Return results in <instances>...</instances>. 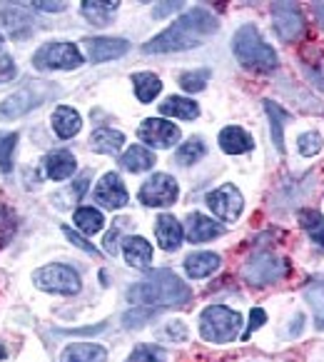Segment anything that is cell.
<instances>
[{
    "label": "cell",
    "mask_w": 324,
    "mask_h": 362,
    "mask_svg": "<svg viewBox=\"0 0 324 362\" xmlns=\"http://www.w3.org/2000/svg\"><path fill=\"white\" fill-rule=\"evenodd\" d=\"M85 50L92 63H107L123 58L130 50V43L120 37H85Z\"/></svg>",
    "instance_id": "4fadbf2b"
},
{
    "label": "cell",
    "mask_w": 324,
    "mask_h": 362,
    "mask_svg": "<svg viewBox=\"0 0 324 362\" xmlns=\"http://www.w3.org/2000/svg\"><path fill=\"white\" fill-rule=\"evenodd\" d=\"M167 335H172L175 340H185L187 330H185V325H182V322H172V325L167 327Z\"/></svg>",
    "instance_id": "7bdbcfd3"
},
{
    "label": "cell",
    "mask_w": 324,
    "mask_h": 362,
    "mask_svg": "<svg viewBox=\"0 0 324 362\" xmlns=\"http://www.w3.org/2000/svg\"><path fill=\"white\" fill-rule=\"evenodd\" d=\"M180 128L172 123H167V120H160V117H148V120H143V125H140L138 130V138L143 140V143H150L152 148H172V145L180 140Z\"/></svg>",
    "instance_id": "7c38bea8"
},
{
    "label": "cell",
    "mask_w": 324,
    "mask_h": 362,
    "mask_svg": "<svg viewBox=\"0 0 324 362\" xmlns=\"http://www.w3.org/2000/svg\"><path fill=\"white\" fill-rule=\"evenodd\" d=\"M220 267V257L215 252H195L185 260V270L190 277H208Z\"/></svg>",
    "instance_id": "d4e9b609"
},
{
    "label": "cell",
    "mask_w": 324,
    "mask_h": 362,
    "mask_svg": "<svg viewBox=\"0 0 324 362\" xmlns=\"http://www.w3.org/2000/svg\"><path fill=\"white\" fill-rule=\"evenodd\" d=\"M123 252H125V260L130 262L133 267H148L152 262V247L145 238H128L123 245Z\"/></svg>",
    "instance_id": "603a6c76"
},
{
    "label": "cell",
    "mask_w": 324,
    "mask_h": 362,
    "mask_svg": "<svg viewBox=\"0 0 324 362\" xmlns=\"http://www.w3.org/2000/svg\"><path fill=\"white\" fill-rule=\"evenodd\" d=\"M220 148L229 155H239V153H250V150L255 148V143H252L250 133H245V130L237 128V125H229V128H224L222 133H220Z\"/></svg>",
    "instance_id": "ac0fdd59"
},
{
    "label": "cell",
    "mask_w": 324,
    "mask_h": 362,
    "mask_svg": "<svg viewBox=\"0 0 324 362\" xmlns=\"http://www.w3.org/2000/svg\"><path fill=\"white\" fill-rule=\"evenodd\" d=\"M18 145V133H0V170L11 173L13 170V153Z\"/></svg>",
    "instance_id": "d6a6232c"
},
{
    "label": "cell",
    "mask_w": 324,
    "mask_h": 362,
    "mask_svg": "<svg viewBox=\"0 0 324 362\" xmlns=\"http://www.w3.org/2000/svg\"><path fill=\"white\" fill-rule=\"evenodd\" d=\"M16 78V63H13L8 55L0 58V83H8V80Z\"/></svg>",
    "instance_id": "ab89813d"
},
{
    "label": "cell",
    "mask_w": 324,
    "mask_h": 362,
    "mask_svg": "<svg viewBox=\"0 0 324 362\" xmlns=\"http://www.w3.org/2000/svg\"><path fill=\"white\" fill-rule=\"evenodd\" d=\"M0 45H3V35H0Z\"/></svg>",
    "instance_id": "7dc6e473"
},
{
    "label": "cell",
    "mask_w": 324,
    "mask_h": 362,
    "mask_svg": "<svg viewBox=\"0 0 324 362\" xmlns=\"http://www.w3.org/2000/svg\"><path fill=\"white\" fill-rule=\"evenodd\" d=\"M150 317H155V310H133V313H128L123 317V325L133 330V327L145 325V320H150Z\"/></svg>",
    "instance_id": "f35d334b"
},
{
    "label": "cell",
    "mask_w": 324,
    "mask_h": 362,
    "mask_svg": "<svg viewBox=\"0 0 324 362\" xmlns=\"http://www.w3.org/2000/svg\"><path fill=\"white\" fill-rule=\"evenodd\" d=\"M133 86H135V95L143 103H152L155 98L162 90V80L155 73H135L133 75Z\"/></svg>",
    "instance_id": "4316f807"
},
{
    "label": "cell",
    "mask_w": 324,
    "mask_h": 362,
    "mask_svg": "<svg viewBox=\"0 0 324 362\" xmlns=\"http://www.w3.org/2000/svg\"><path fill=\"white\" fill-rule=\"evenodd\" d=\"M307 300L312 305L314 315H317V327L324 330V283H317L307 290Z\"/></svg>",
    "instance_id": "e575fe53"
},
{
    "label": "cell",
    "mask_w": 324,
    "mask_h": 362,
    "mask_svg": "<svg viewBox=\"0 0 324 362\" xmlns=\"http://www.w3.org/2000/svg\"><path fill=\"white\" fill-rule=\"evenodd\" d=\"M299 223L302 228L309 233V238L317 243L319 247H324V218L317 213V210H302L299 213Z\"/></svg>",
    "instance_id": "f546056e"
},
{
    "label": "cell",
    "mask_w": 324,
    "mask_h": 362,
    "mask_svg": "<svg viewBox=\"0 0 324 362\" xmlns=\"http://www.w3.org/2000/svg\"><path fill=\"white\" fill-rule=\"evenodd\" d=\"M208 205L217 218L227 220V223H234V220L239 218V213H242L245 200H242V195H239V190L234 185H222L210 192Z\"/></svg>",
    "instance_id": "8fae6325"
},
{
    "label": "cell",
    "mask_w": 324,
    "mask_h": 362,
    "mask_svg": "<svg viewBox=\"0 0 324 362\" xmlns=\"http://www.w3.org/2000/svg\"><path fill=\"white\" fill-rule=\"evenodd\" d=\"M205 153H208L205 143L192 138V140H187V143H182V148L177 150V163H180V165H195Z\"/></svg>",
    "instance_id": "1f68e13d"
},
{
    "label": "cell",
    "mask_w": 324,
    "mask_h": 362,
    "mask_svg": "<svg viewBox=\"0 0 324 362\" xmlns=\"http://www.w3.org/2000/svg\"><path fill=\"white\" fill-rule=\"evenodd\" d=\"M284 275H287V262L267 250L252 255L245 265V277L250 285H270L282 280Z\"/></svg>",
    "instance_id": "8992f818"
},
{
    "label": "cell",
    "mask_w": 324,
    "mask_h": 362,
    "mask_svg": "<svg viewBox=\"0 0 324 362\" xmlns=\"http://www.w3.org/2000/svg\"><path fill=\"white\" fill-rule=\"evenodd\" d=\"M123 168L130 173H143V170H150V168L155 165V155L150 153L148 148H143V145H133V148L128 150V153L123 155Z\"/></svg>",
    "instance_id": "83f0119b"
},
{
    "label": "cell",
    "mask_w": 324,
    "mask_h": 362,
    "mask_svg": "<svg viewBox=\"0 0 324 362\" xmlns=\"http://www.w3.org/2000/svg\"><path fill=\"white\" fill-rule=\"evenodd\" d=\"M319 150H322V135H317V133H304L302 138H299V153H302V155L312 158V155H317Z\"/></svg>",
    "instance_id": "8d00e7d4"
},
{
    "label": "cell",
    "mask_w": 324,
    "mask_h": 362,
    "mask_svg": "<svg viewBox=\"0 0 324 362\" xmlns=\"http://www.w3.org/2000/svg\"><path fill=\"white\" fill-rule=\"evenodd\" d=\"M167 355L157 345H138L125 362H165Z\"/></svg>",
    "instance_id": "836d02e7"
},
{
    "label": "cell",
    "mask_w": 324,
    "mask_h": 362,
    "mask_svg": "<svg viewBox=\"0 0 324 362\" xmlns=\"http://www.w3.org/2000/svg\"><path fill=\"white\" fill-rule=\"evenodd\" d=\"M210 78V70H195V73H182L180 75V86L185 88V90L190 93H197L205 88V83H208Z\"/></svg>",
    "instance_id": "d590c367"
},
{
    "label": "cell",
    "mask_w": 324,
    "mask_h": 362,
    "mask_svg": "<svg viewBox=\"0 0 324 362\" xmlns=\"http://www.w3.org/2000/svg\"><path fill=\"white\" fill-rule=\"evenodd\" d=\"M3 357H6V350H3V345H0V360H3Z\"/></svg>",
    "instance_id": "bcb514c9"
},
{
    "label": "cell",
    "mask_w": 324,
    "mask_h": 362,
    "mask_svg": "<svg viewBox=\"0 0 324 362\" xmlns=\"http://www.w3.org/2000/svg\"><path fill=\"white\" fill-rule=\"evenodd\" d=\"M125 143V135L120 130H110V128H100L92 133L90 138V145L95 153H102V155H112V153H120Z\"/></svg>",
    "instance_id": "cb8c5ba5"
},
{
    "label": "cell",
    "mask_w": 324,
    "mask_h": 362,
    "mask_svg": "<svg viewBox=\"0 0 324 362\" xmlns=\"http://www.w3.org/2000/svg\"><path fill=\"white\" fill-rule=\"evenodd\" d=\"M75 225H78L83 233L92 235V233H100L102 225H105V218L92 208H78L75 210Z\"/></svg>",
    "instance_id": "4dcf8cb0"
},
{
    "label": "cell",
    "mask_w": 324,
    "mask_h": 362,
    "mask_svg": "<svg viewBox=\"0 0 324 362\" xmlns=\"http://www.w3.org/2000/svg\"><path fill=\"white\" fill-rule=\"evenodd\" d=\"M32 63L48 70H73L83 65V55L73 43H48L37 50Z\"/></svg>",
    "instance_id": "ba28073f"
},
{
    "label": "cell",
    "mask_w": 324,
    "mask_h": 362,
    "mask_svg": "<svg viewBox=\"0 0 324 362\" xmlns=\"http://www.w3.org/2000/svg\"><path fill=\"white\" fill-rule=\"evenodd\" d=\"M177 192H180V187H177L175 177L157 173L140 187V203L150 205V208H165V205L175 203Z\"/></svg>",
    "instance_id": "9c48e42d"
},
{
    "label": "cell",
    "mask_w": 324,
    "mask_h": 362,
    "mask_svg": "<svg viewBox=\"0 0 324 362\" xmlns=\"http://www.w3.org/2000/svg\"><path fill=\"white\" fill-rule=\"evenodd\" d=\"M160 112H162V115L182 117V120H195V117L200 115V107H197L195 100L172 95V98H167L165 103H160Z\"/></svg>",
    "instance_id": "484cf974"
},
{
    "label": "cell",
    "mask_w": 324,
    "mask_h": 362,
    "mask_svg": "<svg viewBox=\"0 0 324 362\" xmlns=\"http://www.w3.org/2000/svg\"><path fill=\"white\" fill-rule=\"evenodd\" d=\"M155 235H157L160 247H162V250H177L180 243H182V228L172 215H162V218H157Z\"/></svg>",
    "instance_id": "44dd1931"
},
{
    "label": "cell",
    "mask_w": 324,
    "mask_h": 362,
    "mask_svg": "<svg viewBox=\"0 0 324 362\" xmlns=\"http://www.w3.org/2000/svg\"><path fill=\"white\" fill-rule=\"evenodd\" d=\"M95 200L100 205H105V208H112V210L128 205V190H125L120 175H115V173L102 175V180L97 182V187H95Z\"/></svg>",
    "instance_id": "5bb4252c"
},
{
    "label": "cell",
    "mask_w": 324,
    "mask_h": 362,
    "mask_svg": "<svg viewBox=\"0 0 324 362\" xmlns=\"http://www.w3.org/2000/svg\"><path fill=\"white\" fill-rule=\"evenodd\" d=\"M265 320H267L265 310H260V308L252 310V322H250V330L245 332V340H247V337H250V332H252V330H257V327H260L262 322H265Z\"/></svg>",
    "instance_id": "b9f144b4"
},
{
    "label": "cell",
    "mask_w": 324,
    "mask_h": 362,
    "mask_svg": "<svg viewBox=\"0 0 324 362\" xmlns=\"http://www.w3.org/2000/svg\"><path fill=\"white\" fill-rule=\"evenodd\" d=\"M242 330V315L224 305H210L200 317V335L208 342H229Z\"/></svg>",
    "instance_id": "277c9868"
},
{
    "label": "cell",
    "mask_w": 324,
    "mask_h": 362,
    "mask_svg": "<svg viewBox=\"0 0 324 362\" xmlns=\"http://www.w3.org/2000/svg\"><path fill=\"white\" fill-rule=\"evenodd\" d=\"M128 300L138 305H185L190 288L170 270H152L128 290Z\"/></svg>",
    "instance_id": "7a4b0ae2"
},
{
    "label": "cell",
    "mask_w": 324,
    "mask_h": 362,
    "mask_svg": "<svg viewBox=\"0 0 324 362\" xmlns=\"http://www.w3.org/2000/svg\"><path fill=\"white\" fill-rule=\"evenodd\" d=\"M117 8H120L117 0H105V3H102V0H85V3H83V16H85L92 25H110Z\"/></svg>",
    "instance_id": "7402d4cb"
},
{
    "label": "cell",
    "mask_w": 324,
    "mask_h": 362,
    "mask_svg": "<svg viewBox=\"0 0 324 362\" xmlns=\"http://www.w3.org/2000/svg\"><path fill=\"white\" fill-rule=\"evenodd\" d=\"M63 233L70 238V243H75V245H78V247H83V250H85V252H90V255H97V250H95V247H92L90 243H88V240H83V238H80V235H75L70 228H63Z\"/></svg>",
    "instance_id": "60d3db41"
},
{
    "label": "cell",
    "mask_w": 324,
    "mask_h": 362,
    "mask_svg": "<svg viewBox=\"0 0 324 362\" xmlns=\"http://www.w3.org/2000/svg\"><path fill=\"white\" fill-rule=\"evenodd\" d=\"M107 352L102 345L95 342H73L63 350V360L60 362H105Z\"/></svg>",
    "instance_id": "2e32d148"
},
{
    "label": "cell",
    "mask_w": 324,
    "mask_h": 362,
    "mask_svg": "<svg viewBox=\"0 0 324 362\" xmlns=\"http://www.w3.org/2000/svg\"><path fill=\"white\" fill-rule=\"evenodd\" d=\"M43 165L50 180H68L75 173V168H78V163H75V158L68 150H55V153H50L43 160Z\"/></svg>",
    "instance_id": "e0dca14e"
},
{
    "label": "cell",
    "mask_w": 324,
    "mask_h": 362,
    "mask_svg": "<svg viewBox=\"0 0 324 362\" xmlns=\"http://www.w3.org/2000/svg\"><path fill=\"white\" fill-rule=\"evenodd\" d=\"M265 110L270 115V125H272V138H275L277 150H284V120H287V112L282 110L277 103L267 100Z\"/></svg>",
    "instance_id": "f1b7e54d"
},
{
    "label": "cell",
    "mask_w": 324,
    "mask_h": 362,
    "mask_svg": "<svg viewBox=\"0 0 324 362\" xmlns=\"http://www.w3.org/2000/svg\"><path fill=\"white\" fill-rule=\"evenodd\" d=\"M13 230H16V218L11 215V210L0 208V247H3L8 240H11Z\"/></svg>",
    "instance_id": "74e56055"
},
{
    "label": "cell",
    "mask_w": 324,
    "mask_h": 362,
    "mask_svg": "<svg viewBox=\"0 0 324 362\" xmlns=\"http://www.w3.org/2000/svg\"><path fill=\"white\" fill-rule=\"evenodd\" d=\"M272 18H275V30L284 43H294L302 35L304 16L297 3H275L272 6Z\"/></svg>",
    "instance_id": "30bf717a"
},
{
    "label": "cell",
    "mask_w": 324,
    "mask_h": 362,
    "mask_svg": "<svg viewBox=\"0 0 324 362\" xmlns=\"http://www.w3.org/2000/svg\"><path fill=\"white\" fill-rule=\"evenodd\" d=\"M220 28L217 18L205 8H192L182 18H177L167 30H162L160 35H155L148 45L143 48V53L155 55V53H177V50H190L195 45H200L205 37L215 35Z\"/></svg>",
    "instance_id": "6da1fadb"
},
{
    "label": "cell",
    "mask_w": 324,
    "mask_h": 362,
    "mask_svg": "<svg viewBox=\"0 0 324 362\" xmlns=\"http://www.w3.org/2000/svg\"><path fill=\"white\" fill-rule=\"evenodd\" d=\"M53 128H55V133H58V138L68 140L80 133L83 120H80V115L73 110V107L60 105V107H55V112H53Z\"/></svg>",
    "instance_id": "ffe728a7"
},
{
    "label": "cell",
    "mask_w": 324,
    "mask_h": 362,
    "mask_svg": "<svg viewBox=\"0 0 324 362\" xmlns=\"http://www.w3.org/2000/svg\"><path fill=\"white\" fill-rule=\"evenodd\" d=\"M0 21H3V25L8 28V33L13 37L30 35L32 23H35L30 13H25L23 8H6V11H0Z\"/></svg>",
    "instance_id": "d6986e66"
},
{
    "label": "cell",
    "mask_w": 324,
    "mask_h": 362,
    "mask_svg": "<svg viewBox=\"0 0 324 362\" xmlns=\"http://www.w3.org/2000/svg\"><path fill=\"white\" fill-rule=\"evenodd\" d=\"M32 8L48 11V13H60V11H65V3H32Z\"/></svg>",
    "instance_id": "ee69618b"
},
{
    "label": "cell",
    "mask_w": 324,
    "mask_h": 362,
    "mask_svg": "<svg viewBox=\"0 0 324 362\" xmlns=\"http://www.w3.org/2000/svg\"><path fill=\"white\" fill-rule=\"evenodd\" d=\"M232 50H234V55H237L239 63L250 70L267 73V70L277 68V53L262 40L260 30H257L255 25H242L237 33H234Z\"/></svg>",
    "instance_id": "3957f363"
},
{
    "label": "cell",
    "mask_w": 324,
    "mask_h": 362,
    "mask_svg": "<svg viewBox=\"0 0 324 362\" xmlns=\"http://www.w3.org/2000/svg\"><path fill=\"white\" fill-rule=\"evenodd\" d=\"M37 288L48 290V293L58 295H75L80 293V277L73 267L68 265H45L43 270H37L32 275Z\"/></svg>",
    "instance_id": "52a82bcc"
},
{
    "label": "cell",
    "mask_w": 324,
    "mask_h": 362,
    "mask_svg": "<svg viewBox=\"0 0 324 362\" xmlns=\"http://www.w3.org/2000/svg\"><path fill=\"white\" fill-rule=\"evenodd\" d=\"M220 235H222V223H215L202 213H192L187 218V240L190 243H208Z\"/></svg>",
    "instance_id": "9a60e30c"
},
{
    "label": "cell",
    "mask_w": 324,
    "mask_h": 362,
    "mask_svg": "<svg viewBox=\"0 0 324 362\" xmlns=\"http://www.w3.org/2000/svg\"><path fill=\"white\" fill-rule=\"evenodd\" d=\"M53 95L55 88L50 83H28V86H23L20 90H16L0 103V120H18V117L40 107Z\"/></svg>",
    "instance_id": "5b68a950"
},
{
    "label": "cell",
    "mask_w": 324,
    "mask_h": 362,
    "mask_svg": "<svg viewBox=\"0 0 324 362\" xmlns=\"http://www.w3.org/2000/svg\"><path fill=\"white\" fill-rule=\"evenodd\" d=\"M177 3H172V6H165V8H155V18H160V16H167V13H172V11H177Z\"/></svg>",
    "instance_id": "f6af8a7d"
}]
</instances>
